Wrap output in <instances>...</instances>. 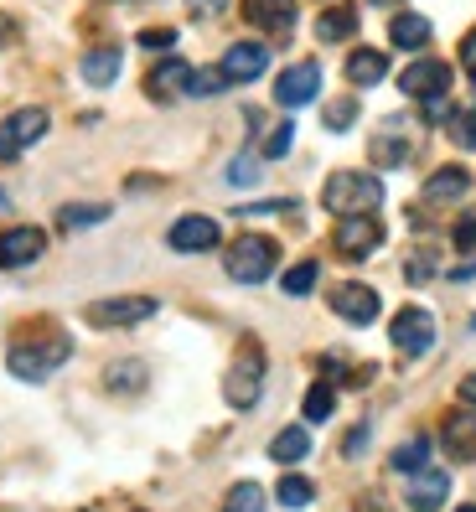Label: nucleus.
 <instances>
[{"instance_id":"obj_1","label":"nucleus","mask_w":476,"mask_h":512,"mask_svg":"<svg viewBox=\"0 0 476 512\" xmlns=\"http://www.w3.org/2000/svg\"><path fill=\"white\" fill-rule=\"evenodd\" d=\"M326 213H337V218H352V213H373V207L383 202V182L373 171H337V176H326Z\"/></svg>"},{"instance_id":"obj_2","label":"nucleus","mask_w":476,"mask_h":512,"mask_svg":"<svg viewBox=\"0 0 476 512\" xmlns=\"http://www.w3.org/2000/svg\"><path fill=\"white\" fill-rule=\"evenodd\" d=\"M275 264H280V244H275V238H238V244L223 254L228 280H238V285L270 280V275H275Z\"/></svg>"},{"instance_id":"obj_3","label":"nucleus","mask_w":476,"mask_h":512,"mask_svg":"<svg viewBox=\"0 0 476 512\" xmlns=\"http://www.w3.org/2000/svg\"><path fill=\"white\" fill-rule=\"evenodd\" d=\"M259 394H264V352H259V342H244L238 357H233V368H228V378H223V399L233 409H254Z\"/></svg>"},{"instance_id":"obj_4","label":"nucleus","mask_w":476,"mask_h":512,"mask_svg":"<svg viewBox=\"0 0 476 512\" xmlns=\"http://www.w3.org/2000/svg\"><path fill=\"white\" fill-rule=\"evenodd\" d=\"M73 347H68V337H47V347L37 342H16L11 347V373L21 378V383H42V378H52V368L57 363H63V357H68Z\"/></svg>"},{"instance_id":"obj_5","label":"nucleus","mask_w":476,"mask_h":512,"mask_svg":"<svg viewBox=\"0 0 476 512\" xmlns=\"http://www.w3.org/2000/svg\"><path fill=\"white\" fill-rule=\"evenodd\" d=\"M389 342L404 352V357H420L435 347V316L420 311V306H404L394 321H389Z\"/></svg>"},{"instance_id":"obj_6","label":"nucleus","mask_w":476,"mask_h":512,"mask_svg":"<svg viewBox=\"0 0 476 512\" xmlns=\"http://www.w3.org/2000/svg\"><path fill=\"white\" fill-rule=\"evenodd\" d=\"M83 316L94 326H140L156 316V300L151 295H114V300H94Z\"/></svg>"},{"instance_id":"obj_7","label":"nucleus","mask_w":476,"mask_h":512,"mask_svg":"<svg viewBox=\"0 0 476 512\" xmlns=\"http://www.w3.org/2000/svg\"><path fill=\"white\" fill-rule=\"evenodd\" d=\"M378 244H383V223L373 213H352L337 223V254L342 259H368Z\"/></svg>"},{"instance_id":"obj_8","label":"nucleus","mask_w":476,"mask_h":512,"mask_svg":"<svg viewBox=\"0 0 476 512\" xmlns=\"http://www.w3.org/2000/svg\"><path fill=\"white\" fill-rule=\"evenodd\" d=\"M47 135V114L42 109H16L6 125H0V161H16L26 145H37Z\"/></svg>"},{"instance_id":"obj_9","label":"nucleus","mask_w":476,"mask_h":512,"mask_svg":"<svg viewBox=\"0 0 476 512\" xmlns=\"http://www.w3.org/2000/svg\"><path fill=\"white\" fill-rule=\"evenodd\" d=\"M332 311H337L342 321H352V326H373V321H378V311H383V300H378V290H373V285L347 280V285H337V290H332Z\"/></svg>"},{"instance_id":"obj_10","label":"nucleus","mask_w":476,"mask_h":512,"mask_svg":"<svg viewBox=\"0 0 476 512\" xmlns=\"http://www.w3.org/2000/svg\"><path fill=\"white\" fill-rule=\"evenodd\" d=\"M218 68H223L228 83H254V78H264V68H270V47L264 42H233Z\"/></svg>"},{"instance_id":"obj_11","label":"nucleus","mask_w":476,"mask_h":512,"mask_svg":"<svg viewBox=\"0 0 476 512\" xmlns=\"http://www.w3.org/2000/svg\"><path fill=\"white\" fill-rule=\"evenodd\" d=\"M399 88H404V94L409 99H445V88H451V68H445V63H435V57H430V63H409L404 73H399Z\"/></svg>"},{"instance_id":"obj_12","label":"nucleus","mask_w":476,"mask_h":512,"mask_svg":"<svg viewBox=\"0 0 476 512\" xmlns=\"http://www.w3.org/2000/svg\"><path fill=\"white\" fill-rule=\"evenodd\" d=\"M321 94V68L316 63H295V68H285L280 78H275V99L285 104V109H301V104H311Z\"/></svg>"},{"instance_id":"obj_13","label":"nucleus","mask_w":476,"mask_h":512,"mask_svg":"<svg viewBox=\"0 0 476 512\" xmlns=\"http://www.w3.org/2000/svg\"><path fill=\"white\" fill-rule=\"evenodd\" d=\"M166 244H171L176 254H207V249L218 244V223H213V218H202V213L176 218L171 233H166Z\"/></svg>"},{"instance_id":"obj_14","label":"nucleus","mask_w":476,"mask_h":512,"mask_svg":"<svg viewBox=\"0 0 476 512\" xmlns=\"http://www.w3.org/2000/svg\"><path fill=\"white\" fill-rule=\"evenodd\" d=\"M445 497H451V476L445 471H414L409 492H404L409 512H435V507H445Z\"/></svg>"},{"instance_id":"obj_15","label":"nucleus","mask_w":476,"mask_h":512,"mask_svg":"<svg viewBox=\"0 0 476 512\" xmlns=\"http://www.w3.org/2000/svg\"><path fill=\"white\" fill-rule=\"evenodd\" d=\"M42 249H47L42 228H11V233H0V269H21V264H32Z\"/></svg>"},{"instance_id":"obj_16","label":"nucleus","mask_w":476,"mask_h":512,"mask_svg":"<svg viewBox=\"0 0 476 512\" xmlns=\"http://www.w3.org/2000/svg\"><path fill=\"white\" fill-rule=\"evenodd\" d=\"M244 16H249V26H259V32L290 37V26H295V0H244Z\"/></svg>"},{"instance_id":"obj_17","label":"nucleus","mask_w":476,"mask_h":512,"mask_svg":"<svg viewBox=\"0 0 476 512\" xmlns=\"http://www.w3.org/2000/svg\"><path fill=\"white\" fill-rule=\"evenodd\" d=\"M187 83H192V68L182 63V57H166V63H156L151 78H145V94L171 99V94H187Z\"/></svg>"},{"instance_id":"obj_18","label":"nucleus","mask_w":476,"mask_h":512,"mask_svg":"<svg viewBox=\"0 0 476 512\" xmlns=\"http://www.w3.org/2000/svg\"><path fill=\"white\" fill-rule=\"evenodd\" d=\"M445 445H451V456H461V461L476 456V404H466L445 419Z\"/></svg>"},{"instance_id":"obj_19","label":"nucleus","mask_w":476,"mask_h":512,"mask_svg":"<svg viewBox=\"0 0 476 512\" xmlns=\"http://www.w3.org/2000/svg\"><path fill=\"white\" fill-rule=\"evenodd\" d=\"M466 192H471V171L466 166H440L425 182V202H456Z\"/></svg>"},{"instance_id":"obj_20","label":"nucleus","mask_w":476,"mask_h":512,"mask_svg":"<svg viewBox=\"0 0 476 512\" xmlns=\"http://www.w3.org/2000/svg\"><path fill=\"white\" fill-rule=\"evenodd\" d=\"M383 73H389V57L373 52V47H357V52L347 57V78H352L357 88H373V83H383Z\"/></svg>"},{"instance_id":"obj_21","label":"nucleus","mask_w":476,"mask_h":512,"mask_svg":"<svg viewBox=\"0 0 476 512\" xmlns=\"http://www.w3.org/2000/svg\"><path fill=\"white\" fill-rule=\"evenodd\" d=\"M389 42L394 47H404V52H420L425 42H430V21L425 16H394V26H389Z\"/></svg>"},{"instance_id":"obj_22","label":"nucleus","mask_w":476,"mask_h":512,"mask_svg":"<svg viewBox=\"0 0 476 512\" xmlns=\"http://www.w3.org/2000/svg\"><path fill=\"white\" fill-rule=\"evenodd\" d=\"M270 456H275L280 466H295V461H306V456H311V435H306L301 425L280 430V435H275V445H270Z\"/></svg>"},{"instance_id":"obj_23","label":"nucleus","mask_w":476,"mask_h":512,"mask_svg":"<svg viewBox=\"0 0 476 512\" xmlns=\"http://www.w3.org/2000/svg\"><path fill=\"white\" fill-rule=\"evenodd\" d=\"M352 32H357V11L352 6H332V11H321V21H316L321 42H347Z\"/></svg>"},{"instance_id":"obj_24","label":"nucleus","mask_w":476,"mask_h":512,"mask_svg":"<svg viewBox=\"0 0 476 512\" xmlns=\"http://www.w3.org/2000/svg\"><path fill=\"white\" fill-rule=\"evenodd\" d=\"M430 450H435V445H430L425 435H414V440H404L394 456H389V466H394V471H425V466H430Z\"/></svg>"},{"instance_id":"obj_25","label":"nucleus","mask_w":476,"mask_h":512,"mask_svg":"<svg viewBox=\"0 0 476 512\" xmlns=\"http://www.w3.org/2000/svg\"><path fill=\"white\" fill-rule=\"evenodd\" d=\"M114 73H119V47H99V52H88L83 57V78L88 83H114Z\"/></svg>"},{"instance_id":"obj_26","label":"nucleus","mask_w":476,"mask_h":512,"mask_svg":"<svg viewBox=\"0 0 476 512\" xmlns=\"http://www.w3.org/2000/svg\"><path fill=\"white\" fill-rule=\"evenodd\" d=\"M275 497H280V507L301 512V507H311V502H316V487H311L306 476H285L280 487H275Z\"/></svg>"},{"instance_id":"obj_27","label":"nucleus","mask_w":476,"mask_h":512,"mask_svg":"<svg viewBox=\"0 0 476 512\" xmlns=\"http://www.w3.org/2000/svg\"><path fill=\"white\" fill-rule=\"evenodd\" d=\"M223 512H264V487L259 481H238L223 502Z\"/></svg>"},{"instance_id":"obj_28","label":"nucleus","mask_w":476,"mask_h":512,"mask_svg":"<svg viewBox=\"0 0 476 512\" xmlns=\"http://www.w3.org/2000/svg\"><path fill=\"white\" fill-rule=\"evenodd\" d=\"M316 275H321V264H316V259H301L280 285H285V295H311V290H316Z\"/></svg>"},{"instance_id":"obj_29","label":"nucleus","mask_w":476,"mask_h":512,"mask_svg":"<svg viewBox=\"0 0 476 512\" xmlns=\"http://www.w3.org/2000/svg\"><path fill=\"white\" fill-rule=\"evenodd\" d=\"M332 404H337V388H332V383H311V394H306V419H332Z\"/></svg>"},{"instance_id":"obj_30","label":"nucleus","mask_w":476,"mask_h":512,"mask_svg":"<svg viewBox=\"0 0 476 512\" xmlns=\"http://www.w3.org/2000/svg\"><path fill=\"white\" fill-rule=\"evenodd\" d=\"M109 207H63L57 213V228H88V223H104Z\"/></svg>"},{"instance_id":"obj_31","label":"nucleus","mask_w":476,"mask_h":512,"mask_svg":"<svg viewBox=\"0 0 476 512\" xmlns=\"http://www.w3.org/2000/svg\"><path fill=\"white\" fill-rule=\"evenodd\" d=\"M373 161H378V166H404L409 150H404V140H389V135H383V140H373Z\"/></svg>"},{"instance_id":"obj_32","label":"nucleus","mask_w":476,"mask_h":512,"mask_svg":"<svg viewBox=\"0 0 476 512\" xmlns=\"http://www.w3.org/2000/svg\"><path fill=\"white\" fill-rule=\"evenodd\" d=\"M404 275H409V285H425L430 275H435V254H409V264H404Z\"/></svg>"},{"instance_id":"obj_33","label":"nucleus","mask_w":476,"mask_h":512,"mask_svg":"<svg viewBox=\"0 0 476 512\" xmlns=\"http://www.w3.org/2000/svg\"><path fill=\"white\" fill-rule=\"evenodd\" d=\"M218 88H228L223 68H213V73H197V68H192V83H187V94H218Z\"/></svg>"},{"instance_id":"obj_34","label":"nucleus","mask_w":476,"mask_h":512,"mask_svg":"<svg viewBox=\"0 0 476 512\" xmlns=\"http://www.w3.org/2000/svg\"><path fill=\"white\" fill-rule=\"evenodd\" d=\"M352 119H357V104L352 99H337L332 109H326V130H352Z\"/></svg>"},{"instance_id":"obj_35","label":"nucleus","mask_w":476,"mask_h":512,"mask_svg":"<svg viewBox=\"0 0 476 512\" xmlns=\"http://www.w3.org/2000/svg\"><path fill=\"white\" fill-rule=\"evenodd\" d=\"M290 140H295V125H290V119H285V125L270 135V140H264V161H280L285 156V150H290Z\"/></svg>"},{"instance_id":"obj_36","label":"nucleus","mask_w":476,"mask_h":512,"mask_svg":"<svg viewBox=\"0 0 476 512\" xmlns=\"http://www.w3.org/2000/svg\"><path fill=\"white\" fill-rule=\"evenodd\" d=\"M145 383V368L130 363V368H109V388H140Z\"/></svg>"},{"instance_id":"obj_37","label":"nucleus","mask_w":476,"mask_h":512,"mask_svg":"<svg viewBox=\"0 0 476 512\" xmlns=\"http://www.w3.org/2000/svg\"><path fill=\"white\" fill-rule=\"evenodd\" d=\"M451 130H456V140H461L466 150H476V109L456 114V125H451Z\"/></svg>"},{"instance_id":"obj_38","label":"nucleus","mask_w":476,"mask_h":512,"mask_svg":"<svg viewBox=\"0 0 476 512\" xmlns=\"http://www.w3.org/2000/svg\"><path fill=\"white\" fill-rule=\"evenodd\" d=\"M456 249H466V254L476 259V218H461V223H456Z\"/></svg>"},{"instance_id":"obj_39","label":"nucleus","mask_w":476,"mask_h":512,"mask_svg":"<svg viewBox=\"0 0 476 512\" xmlns=\"http://www.w3.org/2000/svg\"><path fill=\"white\" fill-rule=\"evenodd\" d=\"M223 6H228V0H187V11H192L197 21H213V16H223Z\"/></svg>"},{"instance_id":"obj_40","label":"nucleus","mask_w":476,"mask_h":512,"mask_svg":"<svg viewBox=\"0 0 476 512\" xmlns=\"http://www.w3.org/2000/svg\"><path fill=\"white\" fill-rule=\"evenodd\" d=\"M254 176H259V161H249V156L228 166V182H238V187H244V182H254Z\"/></svg>"},{"instance_id":"obj_41","label":"nucleus","mask_w":476,"mask_h":512,"mask_svg":"<svg viewBox=\"0 0 476 512\" xmlns=\"http://www.w3.org/2000/svg\"><path fill=\"white\" fill-rule=\"evenodd\" d=\"M171 42H176L171 26H151V32H140V47H171Z\"/></svg>"},{"instance_id":"obj_42","label":"nucleus","mask_w":476,"mask_h":512,"mask_svg":"<svg viewBox=\"0 0 476 512\" xmlns=\"http://www.w3.org/2000/svg\"><path fill=\"white\" fill-rule=\"evenodd\" d=\"M363 445H368V425H357V430L342 440V456H363Z\"/></svg>"},{"instance_id":"obj_43","label":"nucleus","mask_w":476,"mask_h":512,"mask_svg":"<svg viewBox=\"0 0 476 512\" xmlns=\"http://www.w3.org/2000/svg\"><path fill=\"white\" fill-rule=\"evenodd\" d=\"M461 63H466V73L476 78V32H471V37L461 42Z\"/></svg>"},{"instance_id":"obj_44","label":"nucleus","mask_w":476,"mask_h":512,"mask_svg":"<svg viewBox=\"0 0 476 512\" xmlns=\"http://www.w3.org/2000/svg\"><path fill=\"white\" fill-rule=\"evenodd\" d=\"M461 399H466V404H476V373H466V378H461Z\"/></svg>"},{"instance_id":"obj_45","label":"nucleus","mask_w":476,"mask_h":512,"mask_svg":"<svg viewBox=\"0 0 476 512\" xmlns=\"http://www.w3.org/2000/svg\"><path fill=\"white\" fill-rule=\"evenodd\" d=\"M456 512H476V507H456Z\"/></svg>"},{"instance_id":"obj_46","label":"nucleus","mask_w":476,"mask_h":512,"mask_svg":"<svg viewBox=\"0 0 476 512\" xmlns=\"http://www.w3.org/2000/svg\"><path fill=\"white\" fill-rule=\"evenodd\" d=\"M471 331H476V316H471Z\"/></svg>"}]
</instances>
